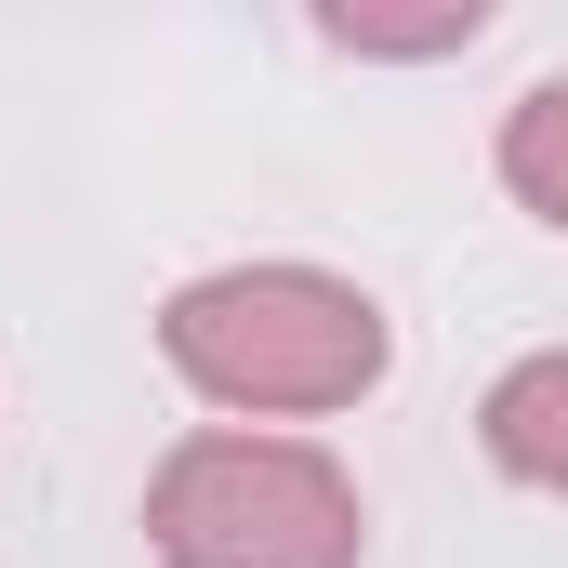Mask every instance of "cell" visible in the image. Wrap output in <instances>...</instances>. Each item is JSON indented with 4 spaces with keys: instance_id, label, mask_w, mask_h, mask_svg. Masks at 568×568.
Here are the masks:
<instances>
[{
    "instance_id": "5b68a950",
    "label": "cell",
    "mask_w": 568,
    "mask_h": 568,
    "mask_svg": "<svg viewBox=\"0 0 568 568\" xmlns=\"http://www.w3.org/2000/svg\"><path fill=\"white\" fill-rule=\"evenodd\" d=\"M331 53H384V67H424V53H476L489 40V0H436V13H371V0H331L317 13Z\"/></svg>"
},
{
    "instance_id": "3957f363",
    "label": "cell",
    "mask_w": 568,
    "mask_h": 568,
    "mask_svg": "<svg viewBox=\"0 0 568 568\" xmlns=\"http://www.w3.org/2000/svg\"><path fill=\"white\" fill-rule=\"evenodd\" d=\"M476 449L516 476V489H542V503H568V344H542V357H516L489 397H476Z\"/></svg>"
},
{
    "instance_id": "6da1fadb",
    "label": "cell",
    "mask_w": 568,
    "mask_h": 568,
    "mask_svg": "<svg viewBox=\"0 0 568 568\" xmlns=\"http://www.w3.org/2000/svg\"><path fill=\"white\" fill-rule=\"evenodd\" d=\"M159 357L185 397H212L225 424H331L397 371L384 304L331 265H212L159 304Z\"/></svg>"
},
{
    "instance_id": "7a4b0ae2",
    "label": "cell",
    "mask_w": 568,
    "mask_h": 568,
    "mask_svg": "<svg viewBox=\"0 0 568 568\" xmlns=\"http://www.w3.org/2000/svg\"><path fill=\"white\" fill-rule=\"evenodd\" d=\"M145 542H159V568H357L371 503L317 436L199 424L145 476Z\"/></svg>"
},
{
    "instance_id": "277c9868",
    "label": "cell",
    "mask_w": 568,
    "mask_h": 568,
    "mask_svg": "<svg viewBox=\"0 0 568 568\" xmlns=\"http://www.w3.org/2000/svg\"><path fill=\"white\" fill-rule=\"evenodd\" d=\"M489 159H503V199L568 239V80H529V93L503 106V145H489Z\"/></svg>"
}]
</instances>
